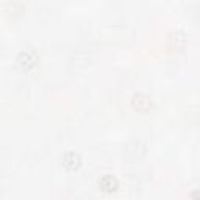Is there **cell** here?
I'll return each mask as SVG.
<instances>
[{"instance_id": "6da1fadb", "label": "cell", "mask_w": 200, "mask_h": 200, "mask_svg": "<svg viewBox=\"0 0 200 200\" xmlns=\"http://www.w3.org/2000/svg\"><path fill=\"white\" fill-rule=\"evenodd\" d=\"M196 194H199V191H196L194 194H192V199H196Z\"/></svg>"}]
</instances>
